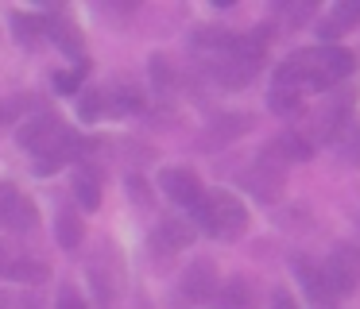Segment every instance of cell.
I'll return each instance as SVG.
<instances>
[{"label":"cell","instance_id":"3957f363","mask_svg":"<svg viewBox=\"0 0 360 309\" xmlns=\"http://www.w3.org/2000/svg\"><path fill=\"white\" fill-rule=\"evenodd\" d=\"M159 185H163L167 197L179 201L182 209H190V213H194V209L210 197V193H205V185H202V178H198L194 170H182V166L163 170V174H159Z\"/></svg>","mask_w":360,"mask_h":309},{"label":"cell","instance_id":"5bb4252c","mask_svg":"<svg viewBox=\"0 0 360 309\" xmlns=\"http://www.w3.org/2000/svg\"><path fill=\"white\" fill-rule=\"evenodd\" d=\"M74 193H78L82 209H89V213L101 205V178H97L94 166H86V162H82V166L74 170Z\"/></svg>","mask_w":360,"mask_h":309},{"label":"cell","instance_id":"5b68a950","mask_svg":"<svg viewBox=\"0 0 360 309\" xmlns=\"http://www.w3.org/2000/svg\"><path fill=\"white\" fill-rule=\"evenodd\" d=\"M321 267H326V278H329V286H333L337 298H341V294H352L360 286V251L356 247L341 244Z\"/></svg>","mask_w":360,"mask_h":309},{"label":"cell","instance_id":"6da1fadb","mask_svg":"<svg viewBox=\"0 0 360 309\" xmlns=\"http://www.w3.org/2000/svg\"><path fill=\"white\" fill-rule=\"evenodd\" d=\"M202 46H213L210 54L213 77L229 89L248 85L256 77L259 62H264V39L259 35H205Z\"/></svg>","mask_w":360,"mask_h":309},{"label":"cell","instance_id":"4fadbf2b","mask_svg":"<svg viewBox=\"0 0 360 309\" xmlns=\"http://www.w3.org/2000/svg\"><path fill=\"white\" fill-rule=\"evenodd\" d=\"M190 224H182V221H167V224H159L155 228V236H151V244H155V255H174L179 247H186L190 244Z\"/></svg>","mask_w":360,"mask_h":309},{"label":"cell","instance_id":"2e32d148","mask_svg":"<svg viewBox=\"0 0 360 309\" xmlns=\"http://www.w3.org/2000/svg\"><path fill=\"white\" fill-rule=\"evenodd\" d=\"M51 39H55L58 51L70 54V58L82 54V27L70 20V15H55V20H51Z\"/></svg>","mask_w":360,"mask_h":309},{"label":"cell","instance_id":"1f68e13d","mask_svg":"<svg viewBox=\"0 0 360 309\" xmlns=\"http://www.w3.org/2000/svg\"><path fill=\"white\" fill-rule=\"evenodd\" d=\"M0 309H16V298L8 290H0Z\"/></svg>","mask_w":360,"mask_h":309},{"label":"cell","instance_id":"8992f818","mask_svg":"<svg viewBox=\"0 0 360 309\" xmlns=\"http://www.w3.org/2000/svg\"><path fill=\"white\" fill-rule=\"evenodd\" d=\"M356 58L345 46H318V70H314V89H333L352 74Z\"/></svg>","mask_w":360,"mask_h":309},{"label":"cell","instance_id":"7a4b0ae2","mask_svg":"<svg viewBox=\"0 0 360 309\" xmlns=\"http://www.w3.org/2000/svg\"><path fill=\"white\" fill-rule=\"evenodd\" d=\"M194 221L202 224L205 232H213L217 239H236V236H244V228H248V209H244L240 197L217 190L194 209Z\"/></svg>","mask_w":360,"mask_h":309},{"label":"cell","instance_id":"f1b7e54d","mask_svg":"<svg viewBox=\"0 0 360 309\" xmlns=\"http://www.w3.org/2000/svg\"><path fill=\"white\" fill-rule=\"evenodd\" d=\"M12 193H16V190H12V185H4V182H0V224H4V216H8V205H12Z\"/></svg>","mask_w":360,"mask_h":309},{"label":"cell","instance_id":"e0dca14e","mask_svg":"<svg viewBox=\"0 0 360 309\" xmlns=\"http://www.w3.org/2000/svg\"><path fill=\"white\" fill-rule=\"evenodd\" d=\"M82 236H86V228H82V216H74V209H58V221H55V239H58V247L74 251V247L82 244Z\"/></svg>","mask_w":360,"mask_h":309},{"label":"cell","instance_id":"44dd1931","mask_svg":"<svg viewBox=\"0 0 360 309\" xmlns=\"http://www.w3.org/2000/svg\"><path fill=\"white\" fill-rule=\"evenodd\" d=\"M337 151H341V159L349 162V166H360V120H352L349 128L337 136Z\"/></svg>","mask_w":360,"mask_h":309},{"label":"cell","instance_id":"d4e9b609","mask_svg":"<svg viewBox=\"0 0 360 309\" xmlns=\"http://www.w3.org/2000/svg\"><path fill=\"white\" fill-rule=\"evenodd\" d=\"M151 77H155V89H171V66H167L163 54L151 58Z\"/></svg>","mask_w":360,"mask_h":309},{"label":"cell","instance_id":"603a6c76","mask_svg":"<svg viewBox=\"0 0 360 309\" xmlns=\"http://www.w3.org/2000/svg\"><path fill=\"white\" fill-rule=\"evenodd\" d=\"M298 105H302V100H298V93H287V89H275V93H271V108H275L279 116L298 112Z\"/></svg>","mask_w":360,"mask_h":309},{"label":"cell","instance_id":"9c48e42d","mask_svg":"<svg viewBox=\"0 0 360 309\" xmlns=\"http://www.w3.org/2000/svg\"><path fill=\"white\" fill-rule=\"evenodd\" d=\"M0 275L20 278V282H47L51 267L43 259H27V255H12L8 247L0 244Z\"/></svg>","mask_w":360,"mask_h":309},{"label":"cell","instance_id":"8fae6325","mask_svg":"<svg viewBox=\"0 0 360 309\" xmlns=\"http://www.w3.org/2000/svg\"><path fill=\"white\" fill-rule=\"evenodd\" d=\"M213 286H217V267H213L210 259H198L194 267L186 270V278H182V294H186L190 301H205L213 294Z\"/></svg>","mask_w":360,"mask_h":309},{"label":"cell","instance_id":"4316f807","mask_svg":"<svg viewBox=\"0 0 360 309\" xmlns=\"http://www.w3.org/2000/svg\"><path fill=\"white\" fill-rule=\"evenodd\" d=\"M58 309H89V305L82 301V294L74 290V286H63V290H58Z\"/></svg>","mask_w":360,"mask_h":309},{"label":"cell","instance_id":"4dcf8cb0","mask_svg":"<svg viewBox=\"0 0 360 309\" xmlns=\"http://www.w3.org/2000/svg\"><path fill=\"white\" fill-rule=\"evenodd\" d=\"M128 193H132L136 201H143V205H148V190H143V178H128Z\"/></svg>","mask_w":360,"mask_h":309},{"label":"cell","instance_id":"277c9868","mask_svg":"<svg viewBox=\"0 0 360 309\" xmlns=\"http://www.w3.org/2000/svg\"><path fill=\"white\" fill-rule=\"evenodd\" d=\"M244 185H248L259 201H275V197H279V193H283V162H279V154H275V151L259 154L256 166L244 170Z\"/></svg>","mask_w":360,"mask_h":309},{"label":"cell","instance_id":"d6986e66","mask_svg":"<svg viewBox=\"0 0 360 309\" xmlns=\"http://www.w3.org/2000/svg\"><path fill=\"white\" fill-rule=\"evenodd\" d=\"M252 128V116H244V112H236V116H225V120H217L213 124V143H225V139H236V136H244V131Z\"/></svg>","mask_w":360,"mask_h":309},{"label":"cell","instance_id":"7402d4cb","mask_svg":"<svg viewBox=\"0 0 360 309\" xmlns=\"http://www.w3.org/2000/svg\"><path fill=\"white\" fill-rule=\"evenodd\" d=\"M12 27H20V39H24V43H32V39L39 35V31L47 27V23H43L39 15H24V12H16V15H12Z\"/></svg>","mask_w":360,"mask_h":309},{"label":"cell","instance_id":"52a82bcc","mask_svg":"<svg viewBox=\"0 0 360 309\" xmlns=\"http://www.w3.org/2000/svg\"><path fill=\"white\" fill-rule=\"evenodd\" d=\"M74 154H78V136H74L70 128H63L47 147H43L39 154H35L32 170H35V174H55V170H58V166H66V162H70Z\"/></svg>","mask_w":360,"mask_h":309},{"label":"cell","instance_id":"ac0fdd59","mask_svg":"<svg viewBox=\"0 0 360 309\" xmlns=\"http://www.w3.org/2000/svg\"><path fill=\"white\" fill-rule=\"evenodd\" d=\"M12 232H32L35 228V205L24 197V193H12V205H8V216H4Z\"/></svg>","mask_w":360,"mask_h":309},{"label":"cell","instance_id":"f546056e","mask_svg":"<svg viewBox=\"0 0 360 309\" xmlns=\"http://www.w3.org/2000/svg\"><path fill=\"white\" fill-rule=\"evenodd\" d=\"M271 309H295V298L287 290H275L271 294Z\"/></svg>","mask_w":360,"mask_h":309},{"label":"cell","instance_id":"484cf974","mask_svg":"<svg viewBox=\"0 0 360 309\" xmlns=\"http://www.w3.org/2000/svg\"><path fill=\"white\" fill-rule=\"evenodd\" d=\"M314 15V4H295V8H283V20L290 23V27H298V23H306Z\"/></svg>","mask_w":360,"mask_h":309},{"label":"cell","instance_id":"30bf717a","mask_svg":"<svg viewBox=\"0 0 360 309\" xmlns=\"http://www.w3.org/2000/svg\"><path fill=\"white\" fill-rule=\"evenodd\" d=\"M352 23H360V0H341L337 8H329V12L321 15L318 35L333 43V39H337V35H345V31H349Z\"/></svg>","mask_w":360,"mask_h":309},{"label":"cell","instance_id":"9a60e30c","mask_svg":"<svg viewBox=\"0 0 360 309\" xmlns=\"http://www.w3.org/2000/svg\"><path fill=\"white\" fill-rule=\"evenodd\" d=\"M221 309H256V290H252V282L244 275L229 278L225 290H221Z\"/></svg>","mask_w":360,"mask_h":309},{"label":"cell","instance_id":"ffe728a7","mask_svg":"<svg viewBox=\"0 0 360 309\" xmlns=\"http://www.w3.org/2000/svg\"><path fill=\"white\" fill-rule=\"evenodd\" d=\"M275 151H287V159H298V162H306L314 154V143L306 136H298V131H287V136H279L275 139Z\"/></svg>","mask_w":360,"mask_h":309},{"label":"cell","instance_id":"cb8c5ba5","mask_svg":"<svg viewBox=\"0 0 360 309\" xmlns=\"http://www.w3.org/2000/svg\"><path fill=\"white\" fill-rule=\"evenodd\" d=\"M105 105H109V93H86L82 97V120H94Z\"/></svg>","mask_w":360,"mask_h":309},{"label":"cell","instance_id":"83f0119b","mask_svg":"<svg viewBox=\"0 0 360 309\" xmlns=\"http://www.w3.org/2000/svg\"><path fill=\"white\" fill-rule=\"evenodd\" d=\"M55 85H58V93H78V85H82V70H78V74H58V77H55Z\"/></svg>","mask_w":360,"mask_h":309},{"label":"cell","instance_id":"ba28073f","mask_svg":"<svg viewBox=\"0 0 360 309\" xmlns=\"http://www.w3.org/2000/svg\"><path fill=\"white\" fill-rule=\"evenodd\" d=\"M63 128H66V124L58 120L55 112H39V116H32V120L20 124L16 139H20V147H27L32 154H39L43 147H47V143H51V139H55Z\"/></svg>","mask_w":360,"mask_h":309},{"label":"cell","instance_id":"7c38bea8","mask_svg":"<svg viewBox=\"0 0 360 309\" xmlns=\"http://www.w3.org/2000/svg\"><path fill=\"white\" fill-rule=\"evenodd\" d=\"M295 270L302 275V286L310 290V298L314 301H337V294H333V286H329V278H326V267L321 263H306V259H295Z\"/></svg>","mask_w":360,"mask_h":309}]
</instances>
